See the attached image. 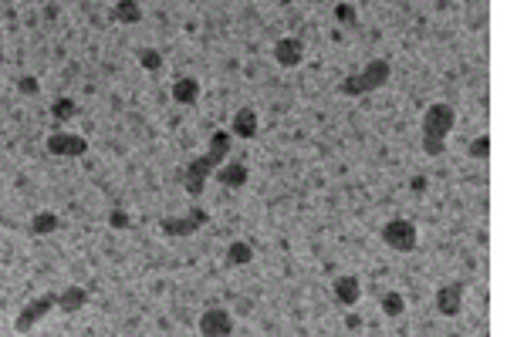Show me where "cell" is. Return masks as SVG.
I'll return each mask as SVG.
<instances>
[{
  "instance_id": "obj_7",
  "label": "cell",
  "mask_w": 507,
  "mask_h": 337,
  "mask_svg": "<svg viewBox=\"0 0 507 337\" xmlns=\"http://www.w3.org/2000/svg\"><path fill=\"white\" fill-rule=\"evenodd\" d=\"M203 223H207V209H190L179 220H162L159 229H162V236H193Z\"/></svg>"
},
{
  "instance_id": "obj_20",
  "label": "cell",
  "mask_w": 507,
  "mask_h": 337,
  "mask_svg": "<svg viewBox=\"0 0 507 337\" xmlns=\"http://www.w3.org/2000/svg\"><path fill=\"white\" fill-rule=\"evenodd\" d=\"M51 115H55V122H68V118L78 115V105H75L71 98H58V101L51 105Z\"/></svg>"
},
{
  "instance_id": "obj_2",
  "label": "cell",
  "mask_w": 507,
  "mask_h": 337,
  "mask_svg": "<svg viewBox=\"0 0 507 337\" xmlns=\"http://www.w3.org/2000/svg\"><path fill=\"white\" fill-rule=\"evenodd\" d=\"M457 122V112L450 105H433L423 115V152L426 155H443L447 152V135Z\"/></svg>"
},
{
  "instance_id": "obj_9",
  "label": "cell",
  "mask_w": 507,
  "mask_h": 337,
  "mask_svg": "<svg viewBox=\"0 0 507 337\" xmlns=\"http://www.w3.org/2000/svg\"><path fill=\"white\" fill-rule=\"evenodd\" d=\"M460 307H464V283L460 280L443 283V287L436 290V310H440L443 317H457Z\"/></svg>"
},
{
  "instance_id": "obj_18",
  "label": "cell",
  "mask_w": 507,
  "mask_h": 337,
  "mask_svg": "<svg viewBox=\"0 0 507 337\" xmlns=\"http://www.w3.org/2000/svg\"><path fill=\"white\" fill-rule=\"evenodd\" d=\"M34 236H41V233H51V229H58V216L55 213H38L34 220H31V226H27Z\"/></svg>"
},
{
  "instance_id": "obj_24",
  "label": "cell",
  "mask_w": 507,
  "mask_h": 337,
  "mask_svg": "<svg viewBox=\"0 0 507 337\" xmlns=\"http://www.w3.org/2000/svg\"><path fill=\"white\" fill-rule=\"evenodd\" d=\"M18 88H20V94H38V81H34V78H20Z\"/></svg>"
},
{
  "instance_id": "obj_6",
  "label": "cell",
  "mask_w": 507,
  "mask_h": 337,
  "mask_svg": "<svg viewBox=\"0 0 507 337\" xmlns=\"http://www.w3.org/2000/svg\"><path fill=\"white\" fill-rule=\"evenodd\" d=\"M48 152L64 155V159H81L88 152V142L81 135H71V131H55V135H48Z\"/></svg>"
},
{
  "instance_id": "obj_8",
  "label": "cell",
  "mask_w": 507,
  "mask_h": 337,
  "mask_svg": "<svg viewBox=\"0 0 507 337\" xmlns=\"http://www.w3.org/2000/svg\"><path fill=\"white\" fill-rule=\"evenodd\" d=\"M200 334L203 337H230L234 334V317H230L227 310H220V307L203 310V314H200Z\"/></svg>"
},
{
  "instance_id": "obj_1",
  "label": "cell",
  "mask_w": 507,
  "mask_h": 337,
  "mask_svg": "<svg viewBox=\"0 0 507 337\" xmlns=\"http://www.w3.org/2000/svg\"><path fill=\"white\" fill-rule=\"evenodd\" d=\"M230 131H223V129H216L214 131V138H210V149L203 152L200 159H193L190 166H186V175H183V182H186V192L190 196H200L203 192V186H207V179L216 172V166H223V159L230 155Z\"/></svg>"
},
{
  "instance_id": "obj_13",
  "label": "cell",
  "mask_w": 507,
  "mask_h": 337,
  "mask_svg": "<svg viewBox=\"0 0 507 337\" xmlns=\"http://www.w3.org/2000/svg\"><path fill=\"white\" fill-rule=\"evenodd\" d=\"M230 135H237V138H257V112L254 108H240L234 115Z\"/></svg>"
},
{
  "instance_id": "obj_5",
  "label": "cell",
  "mask_w": 507,
  "mask_h": 337,
  "mask_svg": "<svg viewBox=\"0 0 507 337\" xmlns=\"http://www.w3.org/2000/svg\"><path fill=\"white\" fill-rule=\"evenodd\" d=\"M51 307H58V294H44V297L31 300V303H27V307L18 314V320H14V331H18V334L31 331V327H34V324H38V320L51 310Z\"/></svg>"
},
{
  "instance_id": "obj_23",
  "label": "cell",
  "mask_w": 507,
  "mask_h": 337,
  "mask_svg": "<svg viewBox=\"0 0 507 337\" xmlns=\"http://www.w3.org/2000/svg\"><path fill=\"white\" fill-rule=\"evenodd\" d=\"M335 17L342 20V24H355V10H352L349 3H338V7H335Z\"/></svg>"
},
{
  "instance_id": "obj_16",
  "label": "cell",
  "mask_w": 507,
  "mask_h": 337,
  "mask_svg": "<svg viewBox=\"0 0 507 337\" xmlns=\"http://www.w3.org/2000/svg\"><path fill=\"white\" fill-rule=\"evenodd\" d=\"M139 17H142V10H139L136 0H118L109 10V20H116V24H136Z\"/></svg>"
},
{
  "instance_id": "obj_19",
  "label": "cell",
  "mask_w": 507,
  "mask_h": 337,
  "mask_svg": "<svg viewBox=\"0 0 507 337\" xmlns=\"http://www.w3.org/2000/svg\"><path fill=\"white\" fill-rule=\"evenodd\" d=\"M403 310H406V297H403V294L392 290V294L382 297V314H386V317H399Z\"/></svg>"
},
{
  "instance_id": "obj_4",
  "label": "cell",
  "mask_w": 507,
  "mask_h": 337,
  "mask_svg": "<svg viewBox=\"0 0 507 337\" xmlns=\"http://www.w3.org/2000/svg\"><path fill=\"white\" fill-rule=\"evenodd\" d=\"M382 243L396 253H410L416 250V226L410 220H389L382 226Z\"/></svg>"
},
{
  "instance_id": "obj_21",
  "label": "cell",
  "mask_w": 507,
  "mask_h": 337,
  "mask_svg": "<svg viewBox=\"0 0 507 337\" xmlns=\"http://www.w3.org/2000/svg\"><path fill=\"white\" fill-rule=\"evenodd\" d=\"M139 64H142L146 71H159V68H162V55L153 51V48H146V51H139Z\"/></svg>"
},
{
  "instance_id": "obj_17",
  "label": "cell",
  "mask_w": 507,
  "mask_h": 337,
  "mask_svg": "<svg viewBox=\"0 0 507 337\" xmlns=\"http://www.w3.org/2000/svg\"><path fill=\"white\" fill-rule=\"evenodd\" d=\"M254 260V246L244 243V240H237V243H230V250H227V266H244V263Z\"/></svg>"
},
{
  "instance_id": "obj_14",
  "label": "cell",
  "mask_w": 507,
  "mask_h": 337,
  "mask_svg": "<svg viewBox=\"0 0 507 337\" xmlns=\"http://www.w3.org/2000/svg\"><path fill=\"white\" fill-rule=\"evenodd\" d=\"M196 98H200V81H196V78H179V81H173V101H179V105H196Z\"/></svg>"
},
{
  "instance_id": "obj_22",
  "label": "cell",
  "mask_w": 507,
  "mask_h": 337,
  "mask_svg": "<svg viewBox=\"0 0 507 337\" xmlns=\"http://www.w3.org/2000/svg\"><path fill=\"white\" fill-rule=\"evenodd\" d=\"M487 152H490L487 135H477V138L470 142V159H487Z\"/></svg>"
},
{
  "instance_id": "obj_25",
  "label": "cell",
  "mask_w": 507,
  "mask_h": 337,
  "mask_svg": "<svg viewBox=\"0 0 507 337\" xmlns=\"http://www.w3.org/2000/svg\"><path fill=\"white\" fill-rule=\"evenodd\" d=\"M109 223L116 226V229H125V226H129V216H125V213H122V209H116V213H112V216H109Z\"/></svg>"
},
{
  "instance_id": "obj_3",
  "label": "cell",
  "mask_w": 507,
  "mask_h": 337,
  "mask_svg": "<svg viewBox=\"0 0 507 337\" xmlns=\"http://www.w3.org/2000/svg\"><path fill=\"white\" fill-rule=\"evenodd\" d=\"M389 75H392L389 61H386V57H372V61H366V68H362L359 75H349L338 85V92L345 94V98H362V94L382 88V85L389 81Z\"/></svg>"
},
{
  "instance_id": "obj_15",
  "label": "cell",
  "mask_w": 507,
  "mask_h": 337,
  "mask_svg": "<svg viewBox=\"0 0 507 337\" xmlns=\"http://www.w3.org/2000/svg\"><path fill=\"white\" fill-rule=\"evenodd\" d=\"M85 303H88V294H85L81 287H68V290L58 294V310H64V314H75Z\"/></svg>"
},
{
  "instance_id": "obj_12",
  "label": "cell",
  "mask_w": 507,
  "mask_h": 337,
  "mask_svg": "<svg viewBox=\"0 0 507 337\" xmlns=\"http://www.w3.org/2000/svg\"><path fill=\"white\" fill-rule=\"evenodd\" d=\"M335 300L342 303V307H352V303H359V297H362V283L355 280L352 273H345V277H335Z\"/></svg>"
},
{
  "instance_id": "obj_10",
  "label": "cell",
  "mask_w": 507,
  "mask_h": 337,
  "mask_svg": "<svg viewBox=\"0 0 507 337\" xmlns=\"http://www.w3.org/2000/svg\"><path fill=\"white\" fill-rule=\"evenodd\" d=\"M301 57H305V44L298 38H281L274 44V61H277L281 68H298Z\"/></svg>"
},
{
  "instance_id": "obj_11",
  "label": "cell",
  "mask_w": 507,
  "mask_h": 337,
  "mask_svg": "<svg viewBox=\"0 0 507 337\" xmlns=\"http://www.w3.org/2000/svg\"><path fill=\"white\" fill-rule=\"evenodd\" d=\"M214 175L223 189H244L247 186V166H244V162H223V166H216Z\"/></svg>"
}]
</instances>
